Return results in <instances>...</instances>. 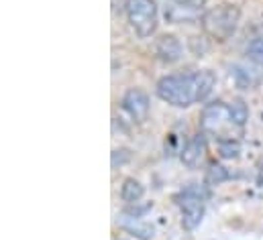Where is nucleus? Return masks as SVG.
Instances as JSON below:
<instances>
[{"mask_svg": "<svg viewBox=\"0 0 263 240\" xmlns=\"http://www.w3.org/2000/svg\"><path fill=\"white\" fill-rule=\"evenodd\" d=\"M127 21L139 39H149L159 25V8L155 0H127Z\"/></svg>", "mask_w": 263, "mask_h": 240, "instance_id": "4", "label": "nucleus"}, {"mask_svg": "<svg viewBox=\"0 0 263 240\" xmlns=\"http://www.w3.org/2000/svg\"><path fill=\"white\" fill-rule=\"evenodd\" d=\"M216 86V75L210 69L190 73H170L157 82V96L176 108H190L192 104L204 102Z\"/></svg>", "mask_w": 263, "mask_h": 240, "instance_id": "1", "label": "nucleus"}, {"mask_svg": "<svg viewBox=\"0 0 263 240\" xmlns=\"http://www.w3.org/2000/svg\"><path fill=\"white\" fill-rule=\"evenodd\" d=\"M121 226H123L125 232H129L131 236H135V238L139 240H151L153 234H155V226H151L149 222H143L139 218H129Z\"/></svg>", "mask_w": 263, "mask_h": 240, "instance_id": "10", "label": "nucleus"}, {"mask_svg": "<svg viewBox=\"0 0 263 240\" xmlns=\"http://www.w3.org/2000/svg\"><path fill=\"white\" fill-rule=\"evenodd\" d=\"M125 112L131 116L135 122H143L149 114V96L139 90V88H131L125 92L123 100H121Z\"/></svg>", "mask_w": 263, "mask_h": 240, "instance_id": "6", "label": "nucleus"}, {"mask_svg": "<svg viewBox=\"0 0 263 240\" xmlns=\"http://www.w3.org/2000/svg\"><path fill=\"white\" fill-rule=\"evenodd\" d=\"M143 195H145V187L141 185V181H137L135 177H127V179L123 181V185H121V197H123V202L137 204V202L143 199Z\"/></svg>", "mask_w": 263, "mask_h": 240, "instance_id": "11", "label": "nucleus"}, {"mask_svg": "<svg viewBox=\"0 0 263 240\" xmlns=\"http://www.w3.org/2000/svg\"><path fill=\"white\" fill-rule=\"evenodd\" d=\"M174 2L180 4V6H186V8H194L196 10V8H202L208 0H174Z\"/></svg>", "mask_w": 263, "mask_h": 240, "instance_id": "17", "label": "nucleus"}, {"mask_svg": "<svg viewBox=\"0 0 263 240\" xmlns=\"http://www.w3.org/2000/svg\"><path fill=\"white\" fill-rule=\"evenodd\" d=\"M218 153L224 159H237L241 153V145H239V141H233V136L220 138L218 141Z\"/></svg>", "mask_w": 263, "mask_h": 240, "instance_id": "14", "label": "nucleus"}, {"mask_svg": "<svg viewBox=\"0 0 263 240\" xmlns=\"http://www.w3.org/2000/svg\"><path fill=\"white\" fill-rule=\"evenodd\" d=\"M231 77L235 79L237 88H241V90H251L259 84V75L253 69H249L247 65H233L231 67Z\"/></svg>", "mask_w": 263, "mask_h": 240, "instance_id": "9", "label": "nucleus"}, {"mask_svg": "<svg viewBox=\"0 0 263 240\" xmlns=\"http://www.w3.org/2000/svg\"><path fill=\"white\" fill-rule=\"evenodd\" d=\"M206 197H208L206 187L198 185V183L184 187L176 195V204L180 208L184 230H194L196 226H200V222L204 218V210H206Z\"/></svg>", "mask_w": 263, "mask_h": 240, "instance_id": "3", "label": "nucleus"}, {"mask_svg": "<svg viewBox=\"0 0 263 240\" xmlns=\"http://www.w3.org/2000/svg\"><path fill=\"white\" fill-rule=\"evenodd\" d=\"M204 151H206V136H204V132H198V134H194V136L184 145V149H182V153H180V161H182L186 167L194 169L198 163L202 161Z\"/></svg>", "mask_w": 263, "mask_h": 240, "instance_id": "8", "label": "nucleus"}, {"mask_svg": "<svg viewBox=\"0 0 263 240\" xmlns=\"http://www.w3.org/2000/svg\"><path fill=\"white\" fill-rule=\"evenodd\" d=\"M194 8H186V6H170L167 10H165V18L170 21V23H186V21H192L194 18Z\"/></svg>", "mask_w": 263, "mask_h": 240, "instance_id": "13", "label": "nucleus"}, {"mask_svg": "<svg viewBox=\"0 0 263 240\" xmlns=\"http://www.w3.org/2000/svg\"><path fill=\"white\" fill-rule=\"evenodd\" d=\"M229 122L233 124V120L229 116V104H222V102H214L210 106H206L202 110V118H200V126L204 132H210V134H220V128L222 124ZM235 126V124H233ZM222 136V134H220Z\"/></svg>", "mask_w": 263, "mask_h": 240, "instance_id": "5", "label": "nucleus"}, {"mask_svg": "<svg viewBox=\"0 0 263 240\" xmlns=\"http://www.w3.org/2000/svg\"><path fill=\"white\" fill-rule=\"evenodd\" d=\"M231 177L229 175V171H227V167H222V165H210V169L206 171V181L208 183H212V185H216V183H222V181H227Z\"/></svg>", "mask_w": 263, "mask_h": 240, "instance_id": "16", "label": "nucleus"}, {"mask_svg": "<svg viewBox=\"0 0 263 240\" xmlns=\"http://www.w3.org/2000/svg\"><path fill=\"white\" fill-rule=\"evenodd\" d=\"M247 55H249V59L253 61V63H257V65L263 67V35L255 37V39L247 45Z\"/></svg>", "mask_w": 263, "mask_h": 240, "instance_id": "15", "label": "nucleus"}, {"mask_svg": "<svg viewBox=\"0 0 263 240\" xmlns=\"http://www.w3.org/2000/svg\"><path fill=\"white\" fill-rule=\"evenodd\" d=\"M229 116H231L235 126H239V128L245 126L247 120H249V108H247V104H245L243 100H233V102H229Z\"/></svg>", "mask_w": 263, "mask_h": 240, "instance_id": "12", "label": "nucleus"}, {"mask_svg": "<svg viewBox=\"0 0 263 240\" xmlns=\"http://www.w3.org/2000/svg\"><path fill=\"white\" fill-rule=\"evenodd\" d=\"M239 21H241V8L237 4H231V2L212 6L200 16V25H202L204 35L210 37L212 41H218V43H224L235 35Z\"/></svg>", "mask_w": 263, "mask_h": 240, "instance_id": "2", "label": "nucleus"}, {"mask_svg": "<svg viewBox=\"0 0 263 240\" xmlns=\"http://www.w3.org/2000/svg\"><path fill=\"white\" fill-rule=\"evenodd\" d=\"M182 43L176 35H161L155 41V55L157 59H161L163 63H176L182 59Z\"/></svg>", "mask_w": 263, "mask_h": 240, "instance_id": "7", "label": "nucleus"}]
</instances>
